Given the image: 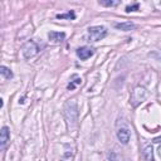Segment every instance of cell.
<instances>
[{
  "instance_id": "11",
  "label": "cell",
  "mask_w": 161,
  "mask_h": 161,
  "mask_svg": "<svg viewBox=\"0 0 161 161\" xmlns=\"http://www.w3.org/2000/svg\"><path fill=\"white\" fill-rule=\"evenodd\" d=\"M98 4L102 7H117L118 4H121V2L120 0H99Z\"/></svg>"
},
{
  "instance_id": "8",
  "label": "cell",
  "mask_w": 161,
  "mask_h": 161,
  "mask_svg": "<svg viewBox=\"0 0 161 161\" xmlns=\"http://www.w3.org/2000/svg\"><path fill=\"white\" fill-rule=\"evenodd\" d=\"M142 156L146 161H154V150H152L151 144L145 142L142 145Z\"/></svg>"
},
{
  "instance_id": "7",
  "label": "cell",
  "mask_w": 161,
  "mask_h": 161,
  "mask_svg": "<svg viewBox=\"0 0 161 161\" xmlns=\"http://www.w3.org/2000/svg\"><path fill=\"white\" fill-rule=\"evenodd\" d=\"M93 54H94V49L92 47H80V48L77 49V55H78V58H80L82 60L88 59Z\"/></svg>"
},
{
  "instance_id": "12",
  "label": "cell",
  "mask_w": 161,
  "mask_h": 161,
  "mask_svg": "<svg viewBox=\"0 0 161 161\" xmlns=\"http://www.w3.org/2000/svg\"><path fill=\"white\" fill-rule=\"evenodd\" d=\"M0 76H3V77L7 78V79H10V78H13V72H11L8 67L0 66Z\"/></svg>"
},
{
  "instance_id": "1",
  "label": "cell",
  "mask_w": 161,
  "mask_h": 161,
  "mask_svg": "<svg viewBox=\"0 0 161 161\" xmlns=\"http://www.w3.org/2000/svg\"><path fill=\"white\" fill-rule=\"evenodd\" d=\"M64 117L67 120L68 127H73L77 125V120H78V107L77 102L74 99L68 101L64 105Z\"/></svg>"
},
{
  "instance_id": "9",
  "label": "cell",
  "mask_w": 161,
  "mask_h": 161,
  "mask_svg": "<svg viewBox=\"0 0 161 161\" xmlns=\"http://www.w3.org/2000/svg\"><path fill=\"white\" fill-rule=\"evenodd\" d=\"M48 38H49V40H52L53 43H60V42H63L64 40L66 33H63V32H49Z\"/></svg>"
},
{
  "instance_id": "15",
  "label": "cell",
  "mask_w": 161,
  "mask_h": 161,
  "mask_svg": "<svg viewBox=\"0 0 161 161\" xmlns=\"http://www.w3.org/2000/svg\"><path fill=\"white\" fill-rule=\"evenodd\" d=\"M80 83V78H77L74 82H71L69 85H68V89H74L76 88V85H79Z\"/></svg>"
},
{
  "instance_id": "14",
  "label": "cell",
  "mask_w": 161,
  "mask_h": 161,
  "mask_svg": "<svg viewBox=\"0 0 161 161\" xmlns=\"http://www.w3.org/2000/svg\"><path fill=\"white\" fill-rule=\"evenodd\" d=\"M136 10H138V4H133V5L126 7V13H131V11H136Z\"/></svg>"
},
{
  "instance_id": "17",
  "label": "cell",
  "mask_w": 161,
  "mask_h": 161,
  "mask_svg": "<svg viewBox=\"0 0 161 161\" xmlns=\"http://www.w3.org/2000/svg\"><path fill=\"white\" fill-rule=\"evenodd\" d=\"M3 105H4V103H3V99H2V98H0V108H2V107H3Z\"/></svg>"
},
{
  "instance_id": "13",
  "label": "cell",
  "mask_w": 161,
  "mask_h": 161,
  "mask_svg": "<svg viewBox=\"0 0 161 161\" xmlns=\"http://www.w3.org/2000/svg\"><path fill=\"white\" fill-rule=\"evenodd\" d=\"M57 19H76V14L73 10H69L67 14H58Z\"/></svg>"
},
{
  "instance_id": "10",
  "label": "cell",
  "mask_w": 161,
  "mask_h": 161,
  "mask_svg": "<svg viewBox=\"0 0 161 161\" xmlns=\"http://www.w3.org/2000/svg\"><path fill=\"white\" fill-rule=\"evenodd\" d=\"M115 28L127 32V30H131V29L136 28V25H135L132 22H124V23H116V24H115Z\"/></svg>"
},
{
  "instance_id": "5",
  "label": "cell",
  "mask_w": 161,
  "mask_h": 161,
  "mask_svg": "<svg viewBox=\"0 0 161 161\" xmlns=\"http://www.w3.org/2000/svg\"><path fill=\"white\" fill-rule=\"evenodd\" d=\"M145 97H146V91H145V88H142V87H137V88H135V91L132 92V96H131V103H132V106H137L138 103H141L142 101L145 99Z\"/></svg>"
},
{
  "instance_id": "4",
  "label": "cell",
  "mask_w": 161,
  "mask_h": 161,
  "mask_svg": "<svg viewBox=\"0 0 161 161\" xmlns=\"http://www.w3.org/2000/svg\"><path fill=\"white\" fill-rule=\"evenodd\" d=\"M22 52H23V55L25 59H30L33 57H35L38 53H39V47L37 46L35 42H33V40H29V42H27L23 48H22Z\"/></svg>"
},
{
  "instance_id": "2",
  "label": "cell",
  "mask_w": 161,
  "mask_h": 161,
  "mask_svg": "<svg viewBox=\"0 0 161 161\" xmlns=\"http://www.w3.org/2000/svg\"><path fill=\"white\" fill-rule=\"evenodd\" d=\"M116 135H117V138H118V141L121 144H124V145L128 144V141L131 138V132H130V128H128L126 122H124V121H122V124H121L118 121V122H117Z\"/></svg>"
},
{
  "instance_id": "3",
  "label": "cell",
  "mask_w": 161,
  "mask_h": 161,
  "mask_svg": "<svg viewBox=\"0 0 161 161\" xmlns=\"http://www.w3.org/2000/svg\"><path fill=\"white\" fill-rule=\"evenodd\" d=\"M107 28L102 25H96L88 28V39L89 42H98V40L103 39L107 35Z\"/></svg>"
},
{
  "instance_id": "16",
  "label": "cell",
  "mask_w": 161,
  "mask_h": 161,
  "mask_svg": "<svg viewBox=\"0 0 161 161\" xmlns=\"http://www.w3.org/2000/svg\"><path fill=\"white\" fill-rule=\"evenodd\" d=\"M154 142H156V144H159V142H160V137H156V138L154 140Z\"/></svg>"
},
{
  "instance_id": "6",
  "label": "cell",
  "mask_w": 161,
  "mask_h": 161,
  "mask_svg": "<svg viewBox=\"0 0 161 161\" xmlns=\"http://www.w3.org/2000/svg\"><path fill=\"white\" fill-rule=\"evenodd\" d=\"M10 142V131L8 127H3L0 131V151H4Z\"/></svg>"
}]
</instances>
